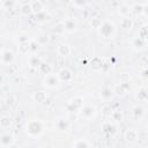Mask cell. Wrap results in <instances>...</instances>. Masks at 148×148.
Returning <instances> with one entry per match:
<instances>
[{"label":"cell","instance_id":"cell-11","mask_svg":"<svg viewBox=\"0 0 148 148\" xmlns=\"http://www.w3.org/2000/svg\"><path fill=\"white\" fill-rule=\"evenodd\" d=\"M14 58H15V56L10 50H8V49H2L1 50V64L3 66L12 65L13 61H14Z\"/></svg>","mask_w":148,"mask_h":148},{"label":"cell","instance_id":"cell-31","mask_svg":"<svg viewBox=\"0 0 148 148\" xmlns=\"http://www.w3.org/2000/svg\"><path fill=\"white\" fill-rule=\"evenodd\" d=\"M111 119L116 124L117 123H121L124 120V113H123V111H120V110H113V112L111 114Z\"/></svg>","mask_w":148,"mask_h":148},{"label":"cell","instance_id":"cell-16","mask_svg":"<svg viewBox=\"0 0 148 148\" xmlns=\"http://www.w3.org/2000/svg\"><path fill=\"white\" fill-rule=\"evenodd\" d=\"M65 23V28H66V32H74L77 29V21L74 17H68L64 20Z\"/></svg>","mask_w":148,"mask_h":148},{"label":"cell","instance_id":"cell-23","mask_svg":"<svg viewBox=\"0 0 148 148\" xmlns=\"http://www.w3.org/2000/svg\"><path fill=\"white\" fill-rule=\"evenodd\" d=\"M52 32L56 34V35H58V36L64 35V34L66 32V28H65L64 21H60V22L56 23V24L53 25V28H52Z\"/></svg>","mask_w":148,"mask_h":148},{"label":"cell","instance_id":"cell-37","mask_svg":"<svg viewBox=\"0 0 148 148\" xmlns=\"http://www.w3.org/2000/svg\"><path fill=\"white\" fill-rule=\"evenodd\" d=\"M112 112H113V109L111 108V105H104L102 109V113L105 118H111Z\"/></svg>","mask_w":148,"mask_h":148},{"label":"cell","instance_id":"cell-38","mask_svg":"<svg viewBox=\"0 0 148 148\" xmlns=\"http://www.w3.org/2000/svg\"><path fill=\"white\" fill-rule=\"evenodd\" d=\"M87 2H88V0H72V3H73L75 7H77V8L84 7V6L87 5Z\"/></svg>","mask_w":148,"mask_h":148},{"label":"cell","instance_id":"cell-27","mask_svg":"<svg viewBox=\"0 0 148 148\" xmlns=\"http://www.w3.org/2000/svg\"><path fill=\"white\" fill-rule=\"evenodd\" d=\"M91 146H92V143L89 142L87 139H77L75 142L72 143V147H75V148H88Z\"/></svg>","mask_w":148,"mask_h":148},{"label":"cell","instance_id":"cell-15","mask_svg":"<svg viewBox=\"0 0 148 148\" xmlns=\"http://www.w3.org/2000/svg\"><path fill=\"white\" fill-rule=\"evenodd\" d=\"M42 58H40V56H38V54H31V56H29V58H28V66L30 67V68H32V69H38V67H39V65L42 64Z\"/></svg>","mask_w":148,"mask_h":148},{"label":"cell","instance_id":"cell-25","mask_svg":"<svg viewBox=\"0 0 148 148\" xmlns=\"http://www.w3.org/2000/svg\"><path fill=\"white\" fill-rule=\"evenodd\" d=\"M34 15H35V21L37 23H45L50 18V15H49V13L46 10H43V12L37 13V14H34Z\"/></svg>","mask_w":148,"mask_h":148},{"label":"cell","instance_id":"cell-3","mask_svg":"<svg viewBox=\"0 0 148 148\" xmlns=\"http://www.w3.org/2000/svg\"><path fill=\"white\" fill-rule=\"evenodd\" d=\"M79 114L84 120H92L97 114V109L92 104H86L79 111Z\"/></svg>","mask_w":148,"mask_h":148},{"label":"cell","instance_id":"cell-35","mask_svg":"<svg viewBox=\"0 0 148 148\" xmlns=\"http://www.w3.org/2000/svg\"><path fill=\"white\" fill-rule=\"evenodd\" d=\"M102 22H103V20H102V18H99V17H97V16H92V17L89 20V24H90V27L95 28L96 30L101 27Z\"/></svg>","mask_w":148,"mask_h":148},{"label":"cell","instance_id":"cell-17","mask_svg":"<svg viewBox=\"0 0 148 148\" xmlns=\"http://www.w3.org/2000/svg\"><path fill=\"white\" fill-rule=\"evenodd\" d=\"M31 98H32L34 102H36L38 104H42L47 99V94L45 91H43V90H37V91L32 92Z\"/></svg>","mask_w":148,"mask_h":148},{"label":"cell","instance_id":"cell-24","mask_svg":"<svg viewBox=\"0 0 148 148\" xmlns=\"http://www.w3.org/2000/svg\"><path fill=\"white\" fill-rule=\"evenodd\" d=\"M20 14L24 17H28L30 15L34 14L32 12V7H31V3H23L21 7H20Z\"/></svg>","mask_w":148,"mask_h":148},{"label":"cell","instance_id":"cell-44","mask_svg":"<svg viewBox=\"0 0 148 148\" xmlns=\"http://www.w3.org/2000/svg\"><path fill=\"white\" fill-rule=\"evenodd\" d=\"M147 131H148V124H147Z\"/></svg>","mask_w":148,"mask_h":148},{"label":"cell","instance_id":"cell-18","mask_svg":"<svg viewBox=\"0 0 148 148\" xmlns=\"http://www.w3.org/2000/svg\"><path fill=\"white\" fill-rule=\"evenodd\" d=\"M131 114H132V118L134 120H140L143 116H145V109L141 106V105H134L131 110Z\"/></svg>","mask_w":148,"mask_h":148},{"label":"cell","instance_id":"cell-13","mask_svg":"<svg viewBox=\"0 0 148 148\" xmlns=\"http://www.w3.org/2000/svg\"><path fill=\"white\" fill-rule=\"evenodd\" d=\"M57 74H58V76H59V79H60L61 82L68 83V82H71L73 80V72L69 68H67V67L61 68Z\"/></svg>","mask_w":148,"mask_h":148},{"label":"cell","instance_id":"cell-36","mask_svg":"<svg viewBox=\"0 0 148 148\" xmlns=\"http://www.w3.org/2000/svg\"><path fill=\"white\" fill-rule=\"evenodd\" d=\"M36 40L38 42V44L40 45V46H43V45H46L49 42H50V38H49V36L47 35H39L37 38H36Z\"/></svg>","mask_w":148,"mask_h":148},{"label":"cell","instance_id":"cell-33","mask_svg":"<svg viewBox=\"0 0 148 148\" xmlns=\"http://www.w3.org/2000/svg\"><path fill=\"white\" fill-rule=\"evenodd\" d=\"M118 13L121 17H125V16H130V14L132 13L131 12V7L128 5H121L119 8H118Z\"/></svg>","mask_w":148,"mask_h":148},{"label":"cell","instance_id":"cell-1","mask_svg":"<svg viewBox=\"0 0 148 148\" xmlns=\"http://www.w3.org/2000/svg\"><path fill=\"white\" fill-rule=\"evenodd\" d=\"M24 130H25L27 135H29L31 138H38L44 132V124L42 123L40 119L34 118V119H30L25 123Z\"/></svg>","mask_w":148,"mask_h":148},{"label":"cell","instance_id":"cell-10","mask_svg":"<svg viewBox=\"0 0 148 148\" xmlns=\"http://www.w3.org/2000/svg\"><path fill=\"white\" fill-rule=\"evenodd\" d=\"M102 132L106 136H113L117 133V125L114 121H105L102 125Z\"/></svg>","mask_w":148,"mask_h":148},{"label":"cell","instance_id":"cell-40","mask_svg":"<svg viewBox=\"0 0 148 148\" xmlns=\"http://www.w3.org/2000/svg\"><path fill=\"white\" fill-rule=\"evenodd\" d=\"M111 67H112V64H111V62L104 61V64H103V69H102V72H108L109 69H111Z\"/></svg>","mask_w":148,"mask_h":148},{"label":"cell","instance_id":"cell-26","mask_svg":"<svg viewBox=\"0 0 148 148\" xmlns=\"http://www.w3.org/2000/svg\"><path fill=\"white\" fill-rule=\"evenodd\" d=\"M38 71L45 76V75H47V74H51V73L53 72V68H52V66H51L49 62L42 61V64H40L39 67H38Z\"/></svg>","mask_w":148,"mask_h":148},{"label":"cell","instance_id":"cell-42","mask_svg":"<svg viewBox=\"0 0 148 148\" xmlns=\"http://www.w3.org/2000/svg\"><path fill=\"white\" fill-rule=\"evenodd\" d=\"M17 39H18V43H22V42H28V40H30V39L28 38V36H27V35H24V34H23V35H21V36H20Z\"/></svg>","mask_w":148,"mask_h":148},{"label":"cell","instance_id":"cell-39","mask_svg":"<svg viewBox=\"0 0 148 148\" xmlns=\"http://www.w3.org/2000/svg\"><path fill=\"white\" fill-rule=\"evenodd\" d=\"M131 81V76L128 73H123L120 74V77H119V82H130Z\"/></svg>","mask_w":148,"mask_h":148},{"label":"cell","instance_id":"cell-43","mask_svg":"<svg viewBox=\"0 0 148 148\" xmlns=\"http://www.w3.org/2000/svg\"><path fill=\"white\" fill-rule=\"evenodd\" d=\"M145 15H148V5H145V12H143Z\"/></svg>","mask_w":148,"mask_h":148},{"label":"cell","instance_id":"cell-30","mask_svg":"<svg viewBox=\"0 0 148 148\" xmlns=\"http://www.w3.org/2000/svg\"><path fill=\"white\" fill-rule=\"evenodd\" d=\"M30 40L28 42H22V43H18V52L21 54H27L29 51H31V46H30Z\"/></svg>","mask_w":148,"mask_h":148},{"label":"cell","instance_id":"cell-2","mask_svg":"<svg viewBox=\"0 0 148 148\" xmlns=\"http://www.w3.org/2000/svg\"><path fill=\"white\" fill-rule=\"evenodd\" d=\"M98 35L104 39H111L116 35V25L111 20H103L101 27L97 29Z\"/></svg>","mask_w":148,"mask_h":148},{"label":"cell","instance_id":"cell-8","mask_svg":"<svg viewBox=\"0 0 148 148\" xmlns=\"http://www.w3.org/2000/svg\"><path fill=\"white\" fill-rule=\"evenodd\" d=\"M69 127H71V124L65 117H59L54 120V128L58 132H67Z\"/></svg>","mask_w":148,"mask_h":148},{"label":"cell","instance_id":"cell-20","mask_svg":"<svg viewBox=\"0 0 148 148\" xmlns=\"http://www.w3.org/2000/svg\"><path fill=\"white\" fill-rule=\"evenodd\" d=\"M99 96H101V98H102L103 101H110V99L114 96L113 89H111V88H109V87H103V88L101 89Z\"/></svg>","mask_w":148,"mask_h":148},{"label":"cell","instance_id":"cell-5","mask_svg":"<svg viewBox=\"0 0 148 148\" xmlns=\"http://www.w3.org/2000/svg\"><path fill=\"white\" fill-rule=\"evenodd\" d=\"M60 83H61V81H60L58 74H52L51 73V74L45 75L44 79H43L44 87H46L49 89H56V88H58L60 86Z\"/></svg>","mask_w":148,"mask_h":148},{"label":"cell","instance_id":"cell-29","mask_svg":"<svg viewBox=\"0 0 148 148\" xmlns=\"http://www.w3.org/2000/svg\"><path fill=\"white\" fill-rule=\"evenodd\" d=\"M31 7H32L34 14H37V13H40V12L45 10V5L40 0H36V1L31 2Z\"/></svg>","mask_w":148,"mask_h":148},{"label":"cell","instance_id":"cell-14","mask_svg":"<svg viewBox=\"0 0 148 148\" xmlns=\"http://www.w3.org/2000/svg\"><path fill=\"white\" fill-rule=\"evenodd\" d=\"M138 136H139V134H138V131L135 128H128L124 133V139L128 143H134L138 140Z\"/></svg>","mask_w":148,"mask_h":148},{"label":"cell","instance_id":"cell-22","mask_svg":"<svg viewBox=\"0 0 148 148\" xmlns=\"http://www.w3.org/2000/svg\"><path fill=\"white\" fill-rule=\"evenodd\" d=\"M135 98H136L139 102H145V101H147V99H148V89H147L146 87L139 88V90L136 91Z\"/></svg>","mask_w":148,"mask_h":148},{"label":"cell","instance_id":"cell-19","mask_svg":"<svg viewBox=\"0 0 148 148\" xmlns=\"http://www.w3.org/2000/svg\"><path fill=\"white\" fill-rule=\"evenodd\" d=\"M57 52H58V54L61 56V57H68V56L71 54V52H72V49H71V46H69L68 44L61 43V44H59V45L57 46Z\"/></svg>","mask_w":148,"mask_h":148},{"label":"cell","instance_id":"cell-34","mask_svg":"<svg viewBox=\"0 0 148 148\" xmlns=\"http://www.w3.org/2000/svg\"><path fill=\"white\" fill-rule=\"evenodd\" d=\"M138 36H139V37H141L142 39H145L146 42H148V23L143 24V25L140 28Z\"/></svg>","mask_w":148,"mask_h":148},{"label":"cell","instance_id":"cell-32","mask_svg":"<svg viewBox=\"0 0 148 148\" xmlns=\"http://www.w3.org/2000/svg\"><path fill=\"white\" fill-rule=\"evenodd\" d=\"M12 126V119H10V117H8V116H2L1 118H0V127L2 128V130H7V128H9Z\"/></svg>","mask_w":148,"mask_h":148},{"label":"cell","instance_id":"cell-41","mask_svg":"<svg viewBox=\"0 0 148 148\" xmlns=\"http://www.w3.org/2000/svg\"><path fill=\"white\" fill-rule=\"evenodd\" d=\"M140 76L142 79H148V68H142L140 72Z\"/></svg>","mask_w":148,"mask_h":148},{"label":"cell","instance_id":"cell-7","mask_svg":"<svg viewBox=\"0 0 148 148\" xmlns=\"http://www.w3.org/2000/svg\"><path fill=\"white\" fill-rule=\"evenodd\" d=\"M130 90V82H119L113 87V94L117 97H124Z\"/></svg>","mask_w":148,"mask_h":148},{"label":"cell","instance_id":"cell-12","mask_svg":"<svg viewBox=\"0 0 148 148\" xmlns=\"http://www.w3.org/2000/svg\"><path fill=\"white\" fill-rule=\"evenodd\" d=\"M147 44H148V42H146L145 39H142L141 37H134L133 39H132V42H131V47L134 50V51H136V52H140V51H143L146 47H147Z\"/></svg>","mask_w":148,"mask_h":148},{"label":"cell","instance_id":"cell-9","mask_svg":"<svg viewBox=\"0 0 148 148\" xmlns=\"http://www.w3.org/2000/svg\"><path fill=\"white\" fill-rule=\"evenodd\" d=\"M103 64H104V59L102 57H99V56H95V57L91 58V60L89 62V66H90V69L92 72L98 73V72H102Z\"/></svg>","mask_w":148,"mask_h":148},{"label":"cell","instance_id":"cell-6","mask_svg":"<svg viewBox=\"0 0 148 148\" xmlns=\"http://www.w3.org/2000/svg\"><path fill=\"white\" fill-rule=\"evenodd\" d=\"M15 146V139L9 133H2L0 136V147L1 148H12Z\"/></svg>","mask_w":148,"mask_h":148},{"label":"cell","instance_id":"cell-28","mask_svg":"<svg viewBox=\"0 0 148 148\" xmlns=\"http://www.w3.org/2000/svg\"><path fill=\"white\" fill-rule=\"evenodd\" d=\"M131 12L133 15L135 16H140V15H143V12H145V5L142 3H135L131 7Z\"/></svg>","mask_w":148,"mask_h":148},{"label":"cell","instance_id":"cell-21","mask_svg":"<svg viewBox=\"0 0 148 148\" xmlns=\"http://www.w3.org/2000/svg\"><path fill=\"white\" fill-rule=\"evenodd\" d=\"M133 20L130 17V16H125V17H121L120 20V28L124 29V30H131L133 28Z\"/></svg>","mask_w":148,"mask_h":148},{"label":"cell","instance_id":"cell-4","mask_svg":"<svg viewBox=\"0 0 148 148\" xmlns=\"http://www.w3.org/2000/svg\"><path fill=\"white\" fill-rule=\"evenodd\" d=\"M83 97L82 96H75V97H73V98H71L67 103H66V105H65V109L68 111V112H74V111H80L81 110V108L84 105L83 104Z\"/></svg>","mask_w":148,"mask_h":148}]
</instances>
